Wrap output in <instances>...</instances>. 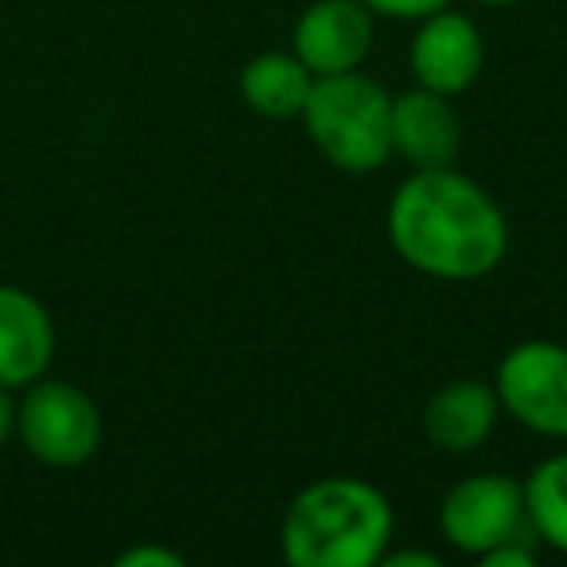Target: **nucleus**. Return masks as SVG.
I'll use <instances>...</instances> for the list:
<instances>
[{"label":"nucleus","mask_w":567,"mask_h":567,"mask_svg":"<svg viewBox=\"0 0 567 567\" xmlns=\"http://www.w3.org/2000/svg\"><path fill=\"white\" fill-rule=\"evenodd\" d=\"M292 51L316 79L362 71L373 51V12L362 0H311L292 28Z\"/></svg>","instance_id":"8"},{"label":"nucleus","mask_w":567,"mask_h":567,"mask_svg":"<svg viewBox=\"0 0 567 567\" xmlns=\"http://www.w3.org/2000/svg\"><path fill=\"white\" fill-rule=\"evenodd\" d=\"M385 234L404 265L447 284L482 280L509 252L505 210L455 164L409 172V179L396 183Z\"/></svg>","instance_id":"1"},{"label":"nucleus","mask_w":567,"mask_h":567,"mask_svg":"<svg viewBox=\"0 0 567 567\" xmlns=\"http://www.w3.org/2000/svg\"><path fill=\"white\" fill-rule=\"evenodd\" d=\"M241 102L268 121H292L303 113L316 74L300 63L296 51H260L241 66Z\"/></svg>","instance_id":"12"},{"label":"nucleus","mask_w":567,"mask_h":567,"mask_svg":"<svg viewBox=\"0 0 567 567\" xmlns=\"http://www.w3.org/2000/svg\"><path fill=\"white\" fill-rule=\"evenodd\" d=\"M393 502L354 474H331L288 502L280 556L292 567H373L393 544Z\"/></svg>","instance_id":"2"},{"label":"nucleus","mask_w":567,"mask_h":567,"mask_svg":"<svg viewBox=\"0 0 567 567\" xmlns=\"http://www.w3.org/2000/svg\"><path fill=\"white\" fill-rule=\"evenodd\" d=\"M486 63V43L466 12L447 9L416 20V35L409 48V66L416 86L435 90L443 97H458L478 82Z\"/></svg>","instance_id":"7"},{"label":"nucleus","mask_w":567,"mask_h":567,"mask_svg":"<svg viewBox=\"0 0 567 567\" xmlns=\"http://www.w3.org/2000/svg\"><path fill=\"white\" fill-rule=\"evenodd\" d=\"M440 533L451 548L474 559L509 540H525L533 536L525 513V486L497 471L455 482L440 502Z\"/></svg>","instance_id":"5"},{"label":"nucleus","mask_w":567,"mask_h":567,"mask_svg":"<svg viewBox=\"0 0 567 567\" xmlns=\"http://www.w3.org/2000/svg\"><path fill=\"white\" fill-rule=\"evenodd\" d=\"M497 416H502V401H497L494 381L458 378L427 396L420 427L435 451L471 455L494 435Z\"/></svg>","instance_id":"11"},{"label":"nucleus","mask_w":567,"mask_h":567,"mask_svg":"<svg viewBox=\"0 0 567 567\" xmlns=\"http://www.w3.org/2000/svg\"><path fill=\"white\" fill-rule=\"evenodd\" d=\"M520 486H525V513L533 536L567 556V451H556L544 463H536Z\"/></svg>","instance_id":"13"},{"label":"nucleus","mask_w":567,"mask_h":567,"mask_svg":"<svg viewBox=\"0 0 567 567\" xmlns=\"http://www.w3.org/2000/svg\"><path fill=\"white\" fill-rule=\"evenodd\" d=\"M17 435V401H12V389L0 385V447Z\"/></svg>","instance_id":"18"},{"label":"nucleus","mask_w":567,"mask_h":567,"mask_svg":"<svg viewBox=\"0 0 567 567\" xmlns=\"http://www.w3.org/2000/svg\"><path fill=\"white\" fill-rule=\"evenodd\" d=\"M378 564L381 567H440V556H432V551H412V548H404V551L385 548V556H381Z\"/></svg>","instance_id":"17"},{"label":"nucleus","mask_w":567,"mask_h":567,"mask_svg":"<svg viewBox=\"0 0 567 567\" xmlns=\"http://www.w3.org/2000/svg\"><path fill=\"white\" fill-rule=\"evenodd\" d=\"M478 4H486V9H513L520 0H478Z\"/></svg>","instance_id":"19"},{"label":"nucleus","mask_w":567,"mask_h":567,"mask_svg":"<svg viewBox=\"0 0 567 567\" xmlns=\"http://www.w3.org/2000/svg\"><path fill=\"white\" fill-rule=\"evenodd\" d=\"M463 148V125L451 97L435 90H404L389 105V152L401 156L412 172L451 167Z\"/></svg>","instance_id":"9"},{"label":"nucleus","mask_w":567,"mask_h":567,"mask_svg":"<svg viewBox=\"0 0 567 567\" xmlns=\"http://www.w3.org/2000/svg\"><path fill=\"white\" fill-rule=\"evenodd\" d=\"M117 567H183L187 559L179 551L164 548V544H136V548H125L117 559Z\"/></svg>","instance_id":"15"},{"label":"nucleus","mask_w":567,"mask_h":567,"mask_svg":"<svg viewBox=\"0 0 567 567\" xmlns=\"http://www.w3.org/2000/svg\"><path fill=\"white\" fill-rule=\"evenodd\" d=\"M502 412L544 440L567 443V347L551 339L517 342L494 370Z\"/></svg>","instance_id":"6"},{"label":"nucleus","mask_w":567,"mask_h":567,"mask_svg":"<svg viewBox=\"0 0 567 567\" xmlns=\"http://www.w3.org/2000/svg\"><path fill=\"white\" fill-rule=\"evenodd\" d=\"M365 9L373 12V17H385V20H424L432 17V12L447 9L451 0H362Z\"/></svg>","instance_id":"14"},{"label":"nucleus","mask_w":567,"mask_h":567,"mask_svg":"<svg viewBox=\"0 0 567 567\" xmlns=\"http://www.w3.org/2000/svg\"><path fill=\"white\" fill-rule=\"evenodd\" d=\"M17 440L51 471L86 466L102 447V412L86 389L40 378L17 401Z\"/></svg>","instance_id":"4"},{"label":"nucleus","mask_w":567,"mask_h":567,"mask_svg":"<svg viewBox=\"0 0 567 567\" xmlns=\"http://www.w3.org/2000/svg\"><path fill=\"white\" fill-rule=\"evenodd\" d=\"M389 105L393 97L370 74H327V79H316L300 121L327 164L347 175H370L393 156L389 152Z\"/></svg>","instance_id":"3"},{"label":"nucleus","mask_w":567,"mask_h":567,"mask_svg":"<svg viewBox=\"0 0 567 567\" xmlns=\"http://www.w3.org/2000/svg\"><path fill=\"white\" fill-rule=\"evenodd\" d=\"M55 319L20 284H0V385L28 389L55 362Z\"/></svg>","instance_id":"10"},{"label":"nucleus","mask_w":567,"mask_h":567,"mask_svg":"<svg viewBox=\"0 0 567 567\" xmlns=\"http://www.w3.org/2000/svg\"><path fill=\"white\" fill-rule=\"evenodd\" d=\"M482 564H486V567H533L536 564L533 536H525V540H509V544H502V548L486 551V556H482Z\"/></svg>","instance_id":"16"}]
</instances>
